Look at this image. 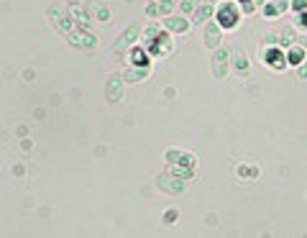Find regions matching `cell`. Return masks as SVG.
<instances>
[{
  "instance_id": "6da1fadb",
  "label": "cell",
  "mask_w": 307,
  "mask_h": 238,
  "mask_svg": "<svg viewBox=\"0 0 307 238\" xmlns=\"http://www.w3.org/2000/svg\"><path fill=\"white\" fill-rule=\"evenodd\" d=\"M156 185L159 190H164V192H171V195H182L184 192V177H179V175H159L156 177Z\"/></svg>"
},
{
  "instance_id": "7a4b0ae2",
  "label": "cell",
  "mask_w": 307,
  "mask_h": 238,
  "mask_svg": "<svg viewBox=\"0 0 307 238\" xmlns=\"http://www.w3.org/2000/svg\"><path fill=\"white\" fill-rule=\"evenodd\" d=\"M123 75H110V79H107V87H105V97L107 103H118V100L123 97Z\"/></svg>"
},
{
  "instance_id": "3957f363",
  "label": "cell",
  "mask_w": 307,
  "mask_h": 238,
  "mask_svg": "<svg viewBox=\"0 0 307 238\" xmlns=\"http://www.w3.org/2000/svg\"><path fill=\"white\" fill-rule=\"evenodd\" d=\"M138 39V26H131V29L128 31H125V33H121V39L118 41H115V54H123V51H128L131 47H133V41H136Z\"/></svg>"
},
{
  "instance_id": "277c9868",
  "label": "cell",
  "mask_w": 307,
  "mask_h": 238,
  "mask_svg": "<svg viewBox=\"0 0 307 238\" xmlns=\"http://www.w3.org/2000/svg\"><path fill=\"white\" fill-rule=\"evenodd\" d=\"M225 72H228V54L218 49L213 54V75H215V79H223Z\"/></svg>"
},
{
  "instance_id": "5b68a950",
  "label": "cell",
  "mask_w": 307,
  "mask_h": 238,
  "mask_svg": "<svg viewBox=\"0 0 307 238\" xmlns=\"http://www.w3.org/2000/svg\"><path fill=\"white\" fill-rule=\"evenodd\" d=\"M218 18H220V26H225V29H233V26H236V21H238L236 5H233V3H225V5L220 8Z\"/></svg>"
},
{
  "instance_id": "8992f818",
  "label": "cell",
  "mask_w": 307,
  "mask_h": 238,
  "mask_svg": "<svg viewBox=\"0 0 307 238\" xmlns=\"http://www.w3.org/2000/svg\"><path fill=\"white\" fill-rule=\"evenodd\" d=\"M49 18L54 21V26L57 29H61V31H69L72 26H69V18H67V13H64V8L61 5H51L49 8Z\"/></svg>"
},
{
  "instance_id": "52a82bcc",
  "label": "cell",
  "mask_w": 307,
  "mask_h": 238,
  "mask_svg": "<svg viewBox=\"0 0 307 238\" xmlns=\"http://www.w3.org/2000/svg\"><path fill=\"white\" fill-rule=\"evenodd\" d=\"M205 44L213 47V49H218V44H220V23H213V21L205 23Z\"/></svg>"
},
{
  "instance_id": "ba28073f",
  "label": "cell",
  "mask_w": 307,
  "mask_h": 238,
  "mask_svg": "<svg viewBox=\"0 0 307 238\" xmlns=\"http://www.w3.org/2000/svg\"><path fill=\"white\" fill-rule=\"evenodd\" d=\"M171 11V0H161V3H151L149 8H146V13L151 16V18H156V16H167Z\"/></svg>"
},
{
  "instance_id": "9c48e42d",
  "label": "cell",
  "mask_w": 307,
  "mask_h": 238,
  "mask_svg": "<svg viewBox=\"0 0 307 238\" xmlns=\"http://www.w3.org/2000/svg\"><path fill=\"white\" fill-rule=\"evenodd\" d=\"M164 26L169 31H177V33H184L189 29V21H184V18H167Z\"/></svg>"
},
{
  "instance_id": "30bf717a",
  "label": "cell",
  "mask_w": 307,
  "mask_h": 238,
  "mask_svg": "<svg viewBox=\"0 0 307 238\" xmlns=\"http://www.w3.org/2000/svg\"><path fill=\"white\" fill-rule=\"evenodd\" d=\"M210 16H213V5H210V3H202V5L195 11V16H192V23H205Z\"/></svg>"
},
{
  "instance_id": "8fae6325",
  "label": "cell",
  "mask_w": 307,
  "mask_h": 238,
  "mask_svg": "<svg viewBox=\"0 0 307 238\" xmlns=\"http://www.w3.org/2000/svg\"><path fill=\"white\" fill-rule=\"evenodd\" d=\"M75 47H95V36L92 33H72L69 36Z\"/></svg>"
},
{
  "instance_id": "7c38bea8",
  "label": "cell",
  "mask_w": 307,
  "mask_h": 238,
  "mask_svg": "<svg viewBox=\"0 0 307 238\" xmlns=\"http://www.w3.org/2000/svg\"><path fill=\"white\" fill-rule=\"evenodd\" d=\"M233 64H236L238 75H246V72H248V59H246V54H243L241 49L233 51Z\"/></svg>"
},
{
  "instance_id": "4fadbf2b",
  "label": "cell",
  "mask_w": 307,
  "mask_h": 238,
  "mask_svg": "<svg viewBox=\"0 0 307 238\" xmlns=\"http://www.w3.org/2000/svg\"><path fill=\"white\" fill-rule=\"evenodd\" d=\"M284 11H287V0H272V3L264 5V13L266 16H279V13H284Z\"/></svg>"
},
{
  "instance_id": "5bb4252c",
  "label": "cell",
  "mask_w": 307,
  "mask_h": 238,
  "mask_svg": "<svg viewBox=\"0 0 307 238\" xmlns=\"http://www.w3.org/2000/svg\"><path fill=\"white\" fill-rule=\"evenodd\" d=\"M146 67H136V69H125L123 72V79L125 82H138V79H143V77H146Z\"/></svg>"
},
{
  "instance_id": "9a60e30c",
  "label": "cell",
  "mask_w": 307,
  "mask_h": 238,
  "mask_svg": "<svg viewBox=\"0 0 307 238\" xmlns=\"http://www.w3.org/2000/svg\"><path fill=\"white\" fill-rule=\"evenodd\" d=\"M72 16H75V21L79 23V26H87L90 23V18H87V13L82 11L79 5H72Z\"/></svg>"
},
{
  "instance_id": "2e32d148",
  "label": "cell",
  "mask_w": 307,
  "mask_h": 238,
  "mask_svg": "<svg viewBox=\"0 0 307 238\" xmlns=\"http://www.w3.org/2000/svg\"><path fill=\"white\" fill-rule=\"evenodd\" d=\"M290 59H292V64H302V59H305L302 49H292V51H290Z\"/></svg>"
},
{
  "instance_id": "e0dca14e",
  "label": "cell",
  "mask_w": 307,
  "mask_h": 238,
  "mask_svg": "<svg viewBox=\"0 0 307 238\" xmlns=\"http://www.w3.org/2000/svg\"><path fill=\"white\" fill-rule=\"evenodd\" d=\"M259 175V169L254 167H241V177H256Z\"/></svg>"
},
{
  "instance_id": "ac0fdd59",
  "label": "cell",
  "mask_w": 307,
  "mask_h": 238,
  "mask_svg": "<svg viewBox=\"0 0 307 238\" xmlns=\"http://www.w3.org/2000/svg\"><path fill=\"white\" fill-rule=\"evenodd\" d=\"M297 29H302V31H307V13H305V16H300V18H297Z\"/></svg>"
},
{
  "instance_id": "d6986e66",
  "label": "cell",
  "mask_w": 307,
  "mask_h": 238,
  "mask_svg": "<svg viewBox=\"0 0 307 238\" xmlns=\"http://www.w3.org/2000/svg\"><path fill=\"white\" fill-rule=\"evenodd\" d=\"M297 75H300L302 79L307 77V59H302V64H300V69H297Z\"/></svg>"
},
{
  "instance_id": "ffe728a7",
  "label": "cell",
  "mask_w": 307,
  "mask_h": 238,
  "mask_svg": "<svg viewBox=\"0 0 307 238\" xmlns=\"http://www.w3.org/2000/svg\"><path fill=\"white\" fill-rule=\"evenodd\" d=\"M156 36H159V26H151L146 31V39H156Z\"/></svg>"
},
{
  "instance_id": "44dd1931",
  "label": "cell",
  "mask_w": 307,
  "mask_h": 238,
  "mask_svg": "<svg viewBox=\"0 0 307 238\" xmlns=\"http://www.w3.org/2000/svg\"><path fill=\"white\" fill-rule=\"evenodd\" d=\"M95 16L100 18V21H105V18H107V11H105V8H100V5H97V8H95Z\"/></svg>"
},
{
  "instance_id": "7402d4cb",
  "label": "cell",
  "mask_w": 307,
  "mask_h": 238,
  "mask_svg": "<svg viewBox=\"0 0 307 238\" xmlns=\"http://www.w3.org/2000/svg\"><path fill=\"white\" fill-rule=\"evenodd\" d=\"M179 8H182V13H187V11H192V3H189V0H182V5H179Z\"/></svg>"
},
{
  "instance_id": "603a6c76",
  "label": "cell",
  "mask_w": 307,
  "mask_h": 238,
  "mask_svg": "<svg viewBox=\"0 0 307 238\" xmlns=\"http://www.w3.org/2000/svg\"><path fill=\"white\" fill-rule=\"evenodd\" d=\"M241 3H243V5H246V3H251V0H241Z\"/></svg>"
}]
</instances>
